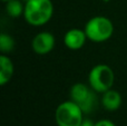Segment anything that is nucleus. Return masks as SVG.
Wrapping results in <instances>:
<instances>
[{"label":"nucleus","instance_id":"nucleus-1","mask_svg":"<svg viewBox=\"0 0 127 126\" xmlns=\"http://www.w3.org/2000/svg\"><path fill=\"white\" fill-rule=\"evenodd\" d=\"M54 16L51 0H28L25 2L24 18L29 25L40 27L48 24Z\"/></svg>","mask_w":127,"mask_h":126},{"label":"nucleus","instance_id":"nucleus-2","mask_svg":"<svg viewBox=\"0 0 127 126\" xmlns=\"http://www.w3.org/2000/svg\"><path fill=\"white\" fill-rule=\"evenodd\" d=\"M84 30L88 40L93 42H104L113 36L114 25L112 20L105 16H95L86 22Z\"/></svg>","mask_w":127,"mask_h":126},{"label":"nucleus","instance_id":"nucleus-3","mask_svg":"<svg viewBox=\"0 0 127 126\" xmlns=\"http://www.w3.org/2000/svg\"><path fill=\"white\" fill-rule=\"evenodd\" d=\"M115 74L106 64H98L90 69L88 74V85L94 92L103 94L113 88Z\"/></svg>","mask_w":127,"mask_h":126},{"label":"nucleus","instance_id":"nucleus-4","mask_svg":"<svg viewBox=\"0 0 127 126\" xmlns=\"http://www.w3.org/2000/svg\"><path fill=\"white\" fill-rule=\"evenodd\" d=\"M84 112L77 103L71 99L65 100L57 106L55 121L58 126H80L84 121Z\"/></svg>","mask_w":127,"mask_h":126},{"label":"nucleus","instance_id":"nucleus-5","mask_svg":"<svg viewBox=\"0 0 127 126\" xmlns=\"http://www.w3.org/2000/svg\"><path fill=\"white\" fill-rule=\"evenodd\" d=\"M96 92L90 88L89 85L84 83H76L70 87L69 97L72 102L77 103L83 109L84 114L92 113L96 105Z\"/></svg>","mask_w":127,"mask_h":126},{"label":"nucleus","instance_id":"nucleus-6","mask_svg":"<svg viewBox=\"0 0 127 126\" xmlns=\"http://www.w3.org/2000/svg\"><path fill=\"white\" fill-rule=\"evenodd\" d=\"M55 36L49 31H40L31 40V48L37 55H47L55 48Z\"/></svg>","mask_w":127,"mask_h":126},{"label":"nucleus","instance_id":"nucleus-7","mask_svg":"<svg viewBox=\"0 0 127 126\" xmlns=\"http://www.w3.org/2000/svg\"><path fill=\"white\" fill-rule=\"evenodd\" d=\"M87 39V35L84 29L71 28L64 36V44L70 50H79L84 47Z\"/></svg>","mask_w":127,"mask_h":126},{"label":"nucleus","instance_id":"nucleus-8","mask_svg":"<svg viewBox=\"0 0 127 126\" xmlns=\"http://www.w3.org/2000/svg\"><path fill=\"white\" fill-rule=\"evenodd\" d=\"M122 95L116 91V89H109L101 94L100 104L106 111L108 112H115L121 107L122 105Z\"/></svg>","mask_w":127,"mask_h":126},{"label":"nucleus","instance_id":"nucleus-9","mask_svg":"<svg viewBox=\"0 0 127 126\" xmlns=\"http://www.w3.org/2000/svg\"><path fill=\"white\" fill-rule=\"evenodd\" d=\"M15 66L13 63L6 54L0 56V85L4 86L7 85L13 76Z\"/></svg>","mask_w":127,"mask_h":126},{"label":"nucleus","instance_id":"nucleus-10","mask_svg":"<svg viewBox=\"0 0 127 126\" xmlns=\"http://www.w3.org/2000/svg\"><path fill=\"white\" fill-rule=\"evenodd\" d=\"M4 3H6L4 6L6 12L9 17L18 18L20 16H24L25 2H22V0H9Z\"/></svg>","mask_w":127,"mask_h":126},{"label":"nucleus","instance_id":"nucleus-11","mask_svg":"<svg viewBox=\"0 0 127 126\" xmlns=\"http://www.w3.org/2000/svg\"><path fill=\"white\" fill-rule=\"evenodd\" d=\"M16 41L9 33L2 32L0 35V50L2 54H8L15 49Z\"/></svg>","mask_w":127,"mask_h":126},{"label":"nucleus","instance_id":"nucleus-12","mask_svg":"<svg viewBox=\"0 0 127 126\" xmlns=\"http://www.w3.org/2000/svg\"><path fill=\"white\" fill-rule=\"evenodd\" d=\"M95 126H116L109 120H100L95 123Z\"/></svg>","mask_w":127,"mask_h":126},{"label":"nucleus","instance_id":"nucleus-13","mask_svg":"<svg viewBox=\"0 0 127 126\" xmlns=\"http://www.w3.org/2000/svg\"><path fill=\"white\" fill-rule=\"evenodd\" d=\"M80 126H95V123L92 120H89V118H84Z\"/></svg>","mask_w":127,"mask_h":126},{"label":"nucleus","instance_id":"nucleus-14","mask_svg":"<svg viewBox=\"0 0 127 126\" xmlns=\"http://www.w3.org/2000/svg\"><path fill=\"white\" fill-rule=\"evenodd\" d=\"M1 1H3V2H7V1H9V0H1Z\"/></svg>","mask_w":127,"mask_h":126}]
</instances>
